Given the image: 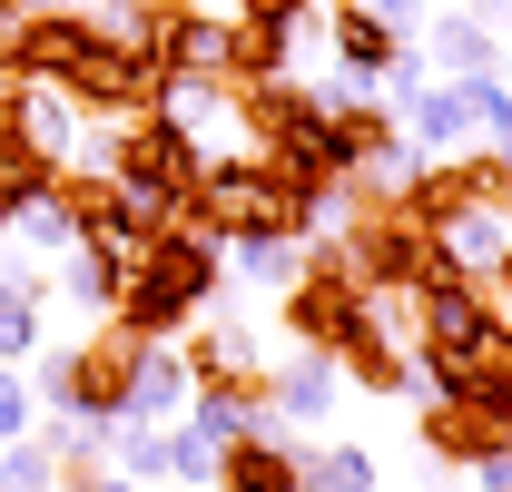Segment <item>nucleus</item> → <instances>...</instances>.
<instances>
[{"label": "nucleus", "mask_w": 512, "mask_h": 492, "mask_svg": "<svg viewBox=\"0 0 512 492\" xmlns=\"http://www.w3.org/2000/svg\"><path fill=\"white\" fill-rule=\"evenodd\" d=\"M404 315H414V365H473V355L503 335L493 276H463V266L414 276V286H404Z\"/></svg>", "instance_id": "f257e3e1"}, {"label": "nucleus", "mask_w": 512, "mask_h": 492, "mask_svg": "<svg viewBox=\"0 0 512 492\" xmlns=\"http://www.w3.org/2000/svg\"><path fill=\"white\" fill-rule=\"evenodd\" d=\"M128 365H138V335H89L69 345V424H119L128 414Z\"/></svg>", "instance_id": "f03ea898"}, {"label": "nucleus", "mask_w": 512, "mask_h": 492, "mask_svg": "<svg viewBox=\"0 0 512 492\" xmlns=\"http://www.w3.org/2000/svg\"><path fill=\"white\" fill-rule=\"evenodd\" d=\"M158 69H227L237 60V10H197V0H158V30H148Z\"/></svg>", "instance_id": "7ed1b4c3"}, {"label": "nucleus", "mask_w": 512, "mask_h": 492, "mask_svg": "<svg viewBox=\"0 0 512 492\" xmlns=\"http://www.w3.org/2000/svg\"><path fill=\"white\" fill-rule=\"evenodd\" d=\"M306 483V443H286V424H247L237 443H217V492H296Z\"/></svg>", "instance_id": "20e7f679"}, {"label": "nucleus", "mask_w": 512, "mask_h": 492, "mask_svg": "<svg viewBox=\"0 0 512 492\" xmlns=\"http://www.w3.org/2000/svg\"><path fill=\"white\" fill-rule=\"evenodd\" d=\"M404 138H414L424 158L473 148V138H483V119H473V79H424V89L404 99Z\"/></svg>", "instance_id": "39448f33"}, {"label": "nucleus", "mask_w": 512, "mask_h": 492, "mask_svg": "<svg viewBox=\"0 0 512 492\" xmlns=\"http://www.w3.org/2000/svg\"><path fill=\"white\" fill-rule=\"evenodd\" d=\"M69 217H79V246H99V256L138 266V246H148V217L119 197V178H69Z\"/></svg>", "instance_id": "423d86ee"}, {"label": "nucleus", "mask_w": 512, "mask_h": 492, "mask_svg": "<svg viewBox=\"0 0 512 492\" xmlns=\"http://www.w3.org/2000/svg\"><path fill=\"white\" fill-rule=\"evenodd\" d=\"M335 394H345V365L335 355H316V345H296L286 365H276V394H266V424H325L335 414Z\"/></svg>", "instance_id": "0eeeda50"}, {"label": "nucleus", "mask_w": 512, "mask_h": 492, "mask_svg": "<svg viewBox=\"0 0 512 492\" xmlns=\"http://www.w3.org/2000/svg\"><path fill=\"white\" fill-rule=\"evenodd\" d=\"M512 256V207H453L434 227V266H463V276H503Z\"/></svg>", "instance_id": "6e6552de"}, {"label": "nucleus", "mask_w": 512, "mask_h": 492, "mask_svg": "<svg viewBox=\"0 0 512 492\" xmlns=\"http://www.w3.org/2000/svg\"><path fill=\"white\" fill-rule=\"evenodd\" d=\"M424 60H434V79H493V69H503V40H493L483 10H434Z\"/></svg>", "instance_id": "1a4fd4ad"}, {"label": "nucleus", "mask_w": 512, "mask_h": 492, "mask_svg": "<svg viewBox=\"0 0 512 492\" xmlns=\"http://www.w3.org/2000/svg\"><path fill=\"white\" fill-rule=\"evenodd\" d=\"M188 394H197V374H188V345H178V335H168V345H138V365H128V414L178 424Z\"/></svg>", "instance_id": "9d476101"}, {"label": "nucleus", "mask_w": 512, "mask_h": 492, "mask_svg": "<svg viewBox=\"0 0 512 492\" xmlns=\"http://www.w3.org/2000/svg\"><path fill=\"white\" fill-rule=\"evenodd\" d=\"M40 315H50V266H0V365L40 355Z\"/></svg>", "instance_id": "9b49d317"}, {"label": "nucleus", "mask_w": 512, "mask_h": 492, "mask_svg": "<svg viewBox=\"0 0 512 492\" xmlns=\"http://www.w3.org/2000/svg\"><path fill=\"white\" fill-rule=\"evenodd\" d=\"M227 276H247V286H296V276H306V237H296V227H227Z\"/></svg>", "instance_id": "f8f14e48"}, {"label": "nucleus", "mask_w": 512, "mask_h": 492, "mask_svg": "<svg viewBox=\"0 0 512 492\" xmlns=\"http://www.w3.org/2000/svg\"><path fill=\"white\" fill-rule=\"evenodd\" d=\"M10 237L30 246L40 266H60L69 246H79V217H69V178H40V187H30V197H20V227H10Z\"/></svg>", "instance_id": "ddd939ff"}, {"label": "nucleus", "mask_w": 512, "mask_h": 492, "mask_svg": "<svg viewBox=\"0 0 512 492\" xmlns=\"http://www.w3.org/2000/svg\"><path fill=\"white\" fill-rule=\"evenodd\" d=\"M119 256H99V246H69L60 256V276H50V296H69V306H89V315H109L119 306Z\"/></svg>", "instance_id": "4468645a"}, {"label": "nucleus", "mask_w": 512, "mask_h": 492, "mask_svg": "<svg viewBox=\"0 0 512 492\" xmlns=\"http://www.w3.org/2000/svg\"><path fill=\"white\" fill-rule=\"evenodd\" d=\"M109 453H119V473H128V483H168V424H148V414H119Z\"/></svg>", "instance_id": "2eb2a0df"}, {"label": "nucleus", "mask_w": 512, "mask_h": 492, "mask_svg": "<svg viewBox=\"0 0 512 492\" xmlns=\"http://www.w3.org/2000/svg\"><path fill=\"white\" fill-rule=\"evenodd\" d=\"M0 492H60V453H50L40 433L0 443Z\"/></svg>", "instance_id": "dca6fc26"}, {"label": "nucleus", "mask_w": 512, "mask_h": 492, "mask_svg": "<svg viewBox=\"0 0 512 492\" xmlns=\"http://www.w3.org/2000/svg\"><path fill=\"white\" fill-rule=\"evenodd\" d=\"M306 473H316V483H335V492H375V483H384L365 443H325V453H306Z\"/></svg>", "instance_id": "f3484780"}, {"label": "nucleus", "mask_w": 512, "mask_h": 492, "mask_svg": "<svg viewBox=\"0 0 512 492\" xmlns=\"http://www.w3.org/2000/svg\"><path fill=\"white\" fill-rule=\"evenodd\" d=\"M168 473H178L188 492H217V443L188 433V424H168Z\"/></svg>", "instance_id": "a211bd4d"}, {"label": "nucleus", "mask_w": 512, "mask_h": 492, "mask_svg": "<svg viewBox=\"0 0 512 492\" xmlns=\"http://www.w3.org/2000/svg\"><path fill=\"white\" fill-rule=\"evenodd\" d=\"M20 433H30V374L0 365V443H20Z\"/></svg>", "instance_id": "6ab92c4d"}, {"label": "nucleus", "mask_w": 512, "mask_h": 492, "mask_svg": "<svg viewBox=\"0 0 512 492\" xmlns=\"http://www.w3.org/2000/svg\"><path fill=\"white\" fill-rule=\"evenodd\" d=\"M463 473H473V492H512V433H503V443H483Z\"/></svg>", "instance_id": "aec40b11"}, {"label": "nucleus", "mask_w": 512, "mask_h": 492, "mask_svg": "<svg viewBox=\"0 0 512 492\" xmlns=\"http://www.w3.org/2000/svg\"><path fill=\"white\" fill-rule=\"evenodd\" d=\"M365 10H375L394 40H424V0H365Z\"/></svg>", "instance_id": "412c9836"}, {"label": "nucleus", "mask_w": 512, "mask_h": 492, "mask_svg": "<svg viewBox=\"0 0 512 492\" xmlns=\"http://www.w3.org/2000/svg\"><path fill=\"white\" fill-rule=\"evenodd\" d=\"M237 20H316V0H227Z\"/></svg>", "instance_id": "4be33fe9"}, {"label": "nucleus", "mask_w": 512, "mask_h": 492, "mask_svg": "<svg viewBox=\"0 0 512 492\" xmlns=\"http://www.w3.org/2000/svg\"><path fill=\"white\" fill-rule=\"evenodd\" d=\"M69 492H138V483H128V473H109V463H99L89 483H69Z\"/></svg>", "instance_id": "5701e85b"}, {"label": "nucleus", "mask_w": 512, "mask_h": 492, "mask_svg": "<svg viewBox=\"0 0 512 492\" xmlns=\"http://www.w3.org/2000/svg\"><path fill=\"white\" fill-rule=\"evenodd\" d=\"M483 148H493V158H503V168H512V128H493V138H483Z\"/></svg>", "instance_id": "b1692460"}, {"label": "nucleus", "mask_w": 512, "mask_h": 492, "mask_svg": "<svg viewBox=\"0 0 512 492\" xmlns=\"http://www.w3.org/2000/svg\"><path fill=\"white\" fill-rule=\"evenodd\" d=\"M375 492H384V483H375Z\"/></svg>", "instance_id": "393cba45"}]
</instances>
